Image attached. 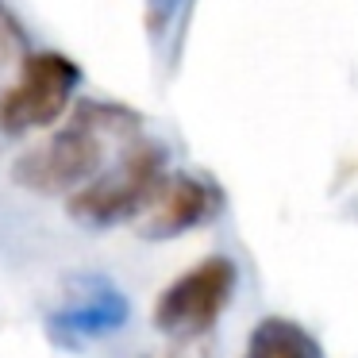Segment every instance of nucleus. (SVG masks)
<instances>
[{
    "label": "nucleus",
    "instance_id": "4",
    "mask_svg": "<svg viewBox=\"0 0 358 358\" xmlns=\"http://www.w3.org/2000/svg\"><path fill=\"white\" fill-rule=\"evenodd\" d=\"M235 281H239V270H235L231 258L212 255L162 289L150 320L170 339H196V335L212 331L216 320L224 316L227 301L235 293Z\"/></svg>",
    "mask_w": 358,
    "mask_h": 358
},
{
    "label": "nucleus",
    "instance_id": "1",
    "mask_svg": "<svg viewBox=\"0 0 358 358\" xmlns=\"http://www.w3.org/2000/svg\"><path fill=\"white\" fill-rule=\"evenodd\" d=\"M135 135H139L135 112L104 101H85L73 108V116L58 131H50L43 143H35L31 150L16 158L12 181L39 196H73L104 170L108 150L124 147V143L131 147Z\"/></svg>",
    "mask_w": 358,
    "mask_h": 358
},
{
    "label": "nucleus",
    "instance_id": "7",
    "mask_svg": "<svg viewBox=\"0 0 358 358\" xmlns=\"http://www.w3.org/2000/svg\"><path fill=\"white\" fill-rule=\"evenodd\" d=\"M16 58H24V31H20V24L8 12L0 8V73L8 70Z\"/></svg>",
    "mask_w": 358,
    "mask_h": 358
},
{
    "label": "nucleus",
    "instance_id": "6",
    "mask_svg": "<svg viewBox=\"0 0 358 358\" xmlns=\"http://www.w3.org/2000/svg\"><path fill=\"white\" fill-rule=\"evenodd\" d=\"M243 358H320V347L301 324L285 316H266L255 324Z\"/></svg>",
    "mask_w": 358,
    "mask_h": 358
},
{
    "label": "nucleus",
    "instance_id": "5",
    "mask_svg": "<svg viewBox=\"0 0 358 358\" xmlns=\"http://www.w3.org/2000/svg\"><path fill=\"white\" fill-rule=\"evenodd\" d=\"M220 212V189H212L204 178L193 173H166L158 181L150 204L139 216V231L147 239H173L189 227H201Z\"/></svg>",
    "mask_w": 358,
    "mask_h": 358
},
{
    "label": "nucleus",
    "instance_id": "3",
    "mask_svg": "<svg viewBox=\"0 0 358 358\" xmlns=\"http://www.w3.org/2000/svg\"><path fill=\"white\" fill-rule=\"evenodd\" d=\"M81 85V70L58 50H35L20 58V73L0 93V131L27 135L50 127L70 108Z\"/></svg>",
    "mask_w": 358,
    "mask_h": 358
},
{
    "label": "nucleus",
    "instance_id": "2",
    "mask_svg": "<svg viewBox=\"0 0 358 358\" xmlns=\"http://www.w3.org/2000/svg\"><path fill=\"white\" fill-rule=\"evenodd\" d=\"M162 178L166 150L158 143H131L116 158V166L101 170L89 185H81L66 201V212L85 227H116L124 220L143 216Z\"/></svg>",
    "mask_w": 358,
    "mask_h": 358
}]
</instances>
